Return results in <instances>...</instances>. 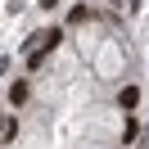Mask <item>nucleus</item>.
I'll list each match as a JSON object with an SVG mask.
<instances>
[{"label": "nucleus", "mask_w": 149, "mask_h": 149, "mask_svg": "<svg viewBox=\"0 0 149 149\" xmlns=\"http://www.w3.org/2000/svg\"><path fill=\"white\" fill-rule=\"evenodd\" d=\"M118 104H122V109H136V104H140V86H127V91L118 95Z\"/></svg>", "instance_id": "f257e3e1"}, {"label": "nucleus", "mask_w": 149, "mask_h": 149, "mask_svg": "<svg viewBox=\"0 0 149 149\" xmlns=\"http://www.w3.org/2000/svg\"><path fill=\"white\" fill-rule=\"evenodd\" d=\"M23 100H27V81H14L9 86V104H23Z\"/></svg>", "instance_id": "f03ea898"}, {"label": "nucleus", "mask_w": 149, "mask_h": 149, "mask_svg": "<svg viewBox=\"0 0 149 149\" xmlns=\"http://www.w3.org/2000/svg\"><path fill=\"white\" fill-rule=\"evenodd\" d=\"M122 140H127V145H136V140H140V122H127V131H122Z\"/></svg>", "instance_id": "7ed1b4c3"}]
</instances>
